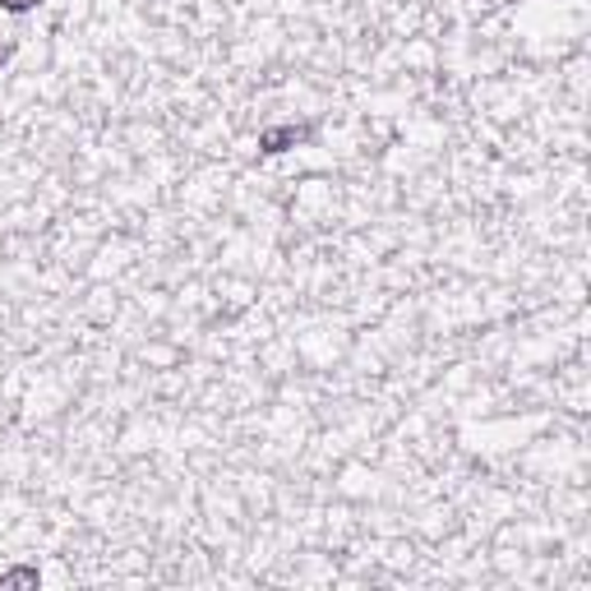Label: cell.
Masks as SVG:
<instances>
[{
	"mask_svg": "<svg viewBox=\"0 0 591 591\" xmlns=\"http://www.w3.org/2000/svg\"><path fill=\"white\" fill-rule=\"evenodd\" d=\"M305 139H310V125H273V129L259 135V148L264 152H287V148L305 144Z\"/></svg>",
	"mask_w": 591,
	"mask_h": 591,
	"instance_id": "obj_1",
	"label": "cell"
},
{
	"mask_svg": "<svg viewBox=\"0 0 591 591\" xmlns=\"http://www.w3.org/2000/svg\"><path fill=\"white\" fill-rule=\"evenodd\" d=\"M0 587H37V568H14V573L0 578Z\"/></svg>",
	"mask_w": 591,
	"mask_h": 591,
	"instance_id": "obj_2",
	"label": "cell"
},
{
	"mask_svg": "<svg viewBox=\"0 0 591 591\" xmlns=\"http://www.w3.org/2000/svg\"><path fill=\"white\" fill-rule=\"evenodd\" d=\"M0 10H10V14H29V10H37V0H0Z\"/></svg>",
	"mask_w": 591,
	"mask_h": 591,
	"instance_id": "obj_3",
	"label": "cell"
},
{
	"mask_svg": "<svg viewBox=\"0 0 591 591\" xmlns=\"http://www.w3.org/2000/svg\"><path fill=\"white\" fill-rule=\"evenodd\" d=\"M10 60V47H0V65H5Z\"/></svg>",
	"mask_w": 591,
	"mask_h": 591,
	"instance_id": "obj_4",
	"label": "cell"
}]
</instances>
